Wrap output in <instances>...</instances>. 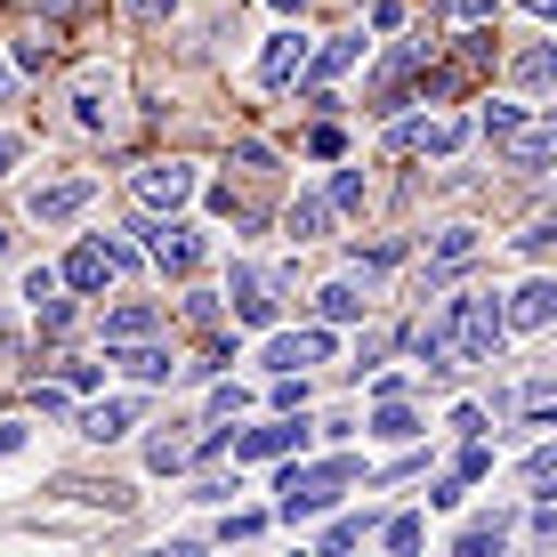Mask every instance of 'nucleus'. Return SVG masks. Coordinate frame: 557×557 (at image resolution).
<instances>
[{
  "label": "nucleus",
  "instance_id": "f257e3e1",
  "mask_svg": "<svg viewBox=\"0 0 557 557\" xmlns=\"http://www.w3.org/2000/svg\"><path fill=\"white\" fill-rule=\"evenodd\" d=\"M436 323H445V339H453V363H493V356H502V339H509V307L493 292L445 299V307H436Z\"/></svg>",
  "mask_w": 557,
  "mask_h": 557
},
{
  "label": "nucleus",
  "instance_id": "f03ea898",
  "mask_svg": "<svg viewBox=\"0 0 557 557\" xmlns=\"http://www.w3.org/2000/svg\"><path fill=\"white\" fill-rule=\"evenodd\" d=\"M363 476V460H315V469H283V517H315L323 502H332L339 485H356Z\"/></svg>",
  "mask_w": 557,
  "mask_h": 557
},
{
  "label": "nucleus",
  "instance_id": "7ed1b4c3",
  "mask_svg": "<svg viewBox=\"0 0 557 557\" xmlns=\"http://www.w3.org/2000/svg\"><path fill=\"white\" fill-rule=\"evenodd\" d=\"M129 195H138V210H178L195 195V162H146L138 178H129Z\"/></svg>",
  "mask_w": 557,
  "mask_h": 557
},
{
  "label": "nucleus",
  "instance_id": "20e7f679",
  "mask_svg": "<svg viewBox=\"0 0 557 557\" xmlns=\"http://www.w3.org/2000/svg\"><path fill=\"white\" fill-rule=\"evenodd\" d=\"M219 445H235V460H283V453H299V445H307V429H299L292 412H283V420H267V429L219 436Z\"/></svg>",
  "mask_w": 557,
  "mask_h": 557
},
{
  "label": "nucleus",
  "instance_id": "39448f33",
  "mask_svg": "<svg viewBox=\"0 0 557 557\" xmlns=\"http://www.w3.org/2000/svg\"><path fill=\"white\" fill-rule=\"evenodd\" d=\"M307 65H315V49H307V33H275V41L259 49V82H267V89H292V82H299Z\"/></svg>",
  "mask_w": 557,
  "mask_h": 557
},
{
  "label": "nucleus",
  "instance_id": "423d86ee",
  "mask_svg": "<svg viewBox=\"0 0 557 557\" xmlns=\"http://www.w3.org/2000/svg\"><path fill=\"white\" fill-rule=\"evenodd\" d=\"M339 339L332 332H275L267 339V372H307V363H332Z\"/></svg>",
  "mask_w": 557,
  "mask_h": 557
},
{
  "label": "nucleus",
  "instance_id": "0eeeda50",
  "mask_svg": "<svg viewBox=\"0 0 557 557\" xmlns=\"http://www.w3.org/2000/svg\"><path fill=\"white\" fill-rule=\"evenodd\" d=\"M89 195H98L89 178H57V186H33L25 210H33L41 226H65V219H82V210H89Z\"/></svg>",
  "mask_w": 557,
  "mask_h": 557
},
{
  "label": "nucleus",
  "instance_id": "6e6552de",
  "mask_svg": "<svg viewBox=\"0 0 557 557\" xmlns=\"http://www.w3.org/2000/svg\"><path fill=\"white\" fill-rule=\"evenodd\" d=\"M138 235H146V251L162 259L170 275H195V267H202V235H195V226H138Z\"/></svg>",
  "mask_w": 557,
  "mask_h": 557
},
{
  "label": "nucleus",
  "instance_id": "1a4fd4ad",
  "mask_svg": "<svg viewBox=\"0 0 557 557\" xmlns=\"http://www.w3.org/2000/svg\"><path fill=\"white\" fill-rule=\"evenodd\" d=\"M542 323H557V283L533 275L525 292H509V332H542Z\"/></svg>",
  "mask_w": 557,
  "mask_h": 557
},
{
  "label": "nucleus",
  "instance_id": "9d476101",
  "mask_svg": "<svg viewBox=\"0 0 557 557\" xmlns=\"http://www.w3.org/2000/svg\"><path fill=\"white\" fill-rule=\"evenodd\" d=\"M388 146H429V153H460V146H469V122H460V113H436V122H405V129H396Z\"/></svg>",
  "mask_w": 557,
  "mask_h": 557
},
{
  "label": "nucleus",
  "instance_id": "9b49d317",
  "mask_svg": "<svg viewBox=\"0 0 557 557\" xmlns=\"http://www.w3.org/2000/svg\"><path fill=\"white\" fill-rule=\"evenodd\" d=\"M476 251H485V235H476V226H445V235L429 243V283H445L453 267H469Z\"/></svg>",
  "mask_w": 557,
  "mask_h": 557
},
{
  "label": "nucleus",
  "instance_id": "f8f14e48",
  "mask_svg": "<svg viewBox=\"0 0 557 557\" xmlns=\"http://www.w3.org/2000/svg\"><path fill=\"white\" fill-rule=\"evenodd\" d=\"M226 299H235V315H243V323H275V299H267V275H259V267H235Z\"/></svg>",
  "mask_w": 557,
  "mask_h": 557
},
{
  "label": "nucleus",
  "instance_id": "ddd939ff",
  "mask_svg": "<svg viewBox=\"0 0 557 557\" xmlns=\"http://www.w3.org/2000/svg\"><path fill=\"white\" fill-rule=\"evenodd\" d=\"M509 82H517V89H557V41H533V49H517Z\"/></svg>",
  "mask_w": 557,
  "mask_h": 557
},
{
  "label": "nucleus",
  "instance_id": "4468645a",
  "mask_svg": "<svg viewBox=\"0 0 557 557\" xmlns=\"http://www.w3.org/2000/svg\"><path fill=\"white\" fill-rule=\"evenodd\" d=\"M509 162H517V170H549V162H557V113H549L542 129H517V138H509Z\"/></svg>",
  "mask_w": 557,
  "mask_h": 557
},
{
  "label": "nucleus",
  "instance_id": "2eb2a0df",
  "mask_svg": "<svg viewBox=\"0 0 557 557\" xmlns=\"http://www.w3.org/2000/svg\"><path fill=\"white\" fill-rule=\"evenodd\" d=\"M153 323H162V315H153L146 299L113 307V315H106V348H129V339H153Z\"/></svg>",
  "mask_w": 557,
  "mask_h": 557
},
{
  "label": "nucleus",
  "instance_id": "dca6fc26",
  "mask_svg": "<svg viewBox=\"0 0 557 557\" xmlns=\"http://www.w3.org/2000/svg\"><path fill=\"white\" fill-rule=\"evenodd\" d=\"M106 122H113V82L89 73V82L73 89V129H106Z\"/></svg>",
  "mask_w": 557,
  "mask_h": 557
},
{
  "label": "nucleus",
  "instance_id": "f3484780",
  "mask_svg": "<svg viewBox=\"0 0 557 557\" xmlns=\"http://www.w3.org/2000/svg\"><path fill=\"white\" fill-rule=\"evenodd\" d=\"M129 429H138V405H129V396H113V405H98V412H89V445H113V436H129Z\"/></svg>",
  "mask_w": 557,
  "mask_h": 557
},
{
  "label": "nucleus",
  "instance_id": "a211bd4d",
  "mask_svg": "<svg viewBox=\"0 0 557 557\" xmlns=\"http://www.w3.org/2000/svg\"><path fill=\"white\" fill-rule=\"evenodd\" d=\"M129 380H170V348H153V339H129V348H113Z\"/></svg>",
  "mask_w": 557,
  "mask_h": 557
},
{
  "label": "nucleus",
  "instance_id": "6ab92c4d",
  "mask_svg": "<svg viewBox=\"0 0 557 557\" xmlns=\"http://www.w3.org/2000/svg\"><path fill=\"white\" fill-rule=\"evenodd\" d=\"M502 542H509V509L469 517V525H460V557H485V549H502Z\"/></svg>",
  "mask_w": 557,
  "mask_h": 557
},
{
  "label": "nucleus",
  "instance_id": "aec40b11",
  "mask_svg": "<svg viewBox=\"0 0 557 557\" xmlns=\"http://www.w3.org/2000/svg\"><path fill=\"white\" fill-rule=\"evenodd\" d=\"M283 226H292V243H315L323 226H332V202H323V195H299L292 210H283Z\"/></svg>",
  "mask_w": 557,
  "mask_h": 557
},
{
  "label": "nucleus",
  "instance_id": "412c9836",
  "mask_svg": "<svg viewBox=\"0 0 557 557\" xmlns=\"http://www.w3.org/2000/svg\"><path fill=\"white\" fill-rule=\"evenodd\" d=\"M315 315H323V323H356V315H363V292H356V283H323V292H315Z\"/></svg>",
  "mask_w": 557,
  "mask_h": 557
},
{
  "label": "nucleus",
  "instance_id": "4be33fe9",
  "mask_svg": "<svg viewBox=\"0 0 557 557\" xmlns=\"http://www.w3.org/2000/svg\"><path fill=\"white\" fill-rule=\"evenodd\" d=\"M372 436H388V445H412V436H420V420H412L405 405H396V396H380V412H372Z\"/></svg>",
  "mask_w": 557,
  "mask_h": 557
},
{
  "label": "nucleus",
  "instance_id": "5701e85b",
  "mask_svg": "<svg viewBox=\"0 0 557 557\" xmlns=\"http://www.w3.org/2000/svg\"><path fill=\"white\" fill-rule=\"evenodd\" d=\"M363 49H372V41H356V33H348V41H332V49L315 57V82H339L348 65H363Z\"/></svg>",
  "mask_w": 557,
  "mask_h": 557
},
{
  "label": "nucleus",
  "instance_id": "b1692460",
  "mask_svg": "<svg viewBox=\"0 0 557 557\" xmlns=\"http://www.w3.org/2000/svg\"><path fill=\"white\" fill-rule=\"evenodd\" d=\"M517 129H525V106H485V138L493 146H509Z\"/></svg>",
  "mask_w": 557,
  "mask_h": 557
},
{
  "label": "nucleus",
  "instance_id": "393cba45",
  "mask_svg": "<svg viewBox=\"0 0 557 557\" xmlns=\"http://www.w3.org/2000/svg\"><path fill=\"white\" fill-rule=\"evenodd\" d=\"M146 469H186V436H153V445H146Z\"/></svg>",
  "mask_w": 557,
  "mask_h": 557
},
{
  "label": "nucleus",
  "instance_id": "a878e982",
  "mask_svg": "<svg viewBox=\"0 0 557 557\" xmlns=\"http://www.w3.org/2000/svg\"><path fill=\"white\" fill-rule=\"evenodd\" d=\"M420 533H429L420 517H388V533H380V542H388V549H420Z\"/></svg>",
  "mask_w": 557,
  "mask_h": 557
},
{
  "label": "nucleus",
  "instance_id": "bb28decb",
  "mask_svg": "<svg viewBox=\"0 0 557 557\" xmlns=\"http://www.w3.org/2000/svg\"><path fill=\"white\" fill-rule=\"evenodd\" d=\"M332 210H363V178H356V170H339V178H332Z\"/></svg>",
  "mask_w": 557,
  "mask_h": 557
},
{
  "label": "nucleus",
  "instance_id": "cd10ccee",
  "mask_svg": "<svg viewBox=\"0 0 557 557\" xmlns=\"http://www.w3.org/2000/svg\"><path fill=\"white\" fill-rule=\"evenodd\" d=\"M33 315H41V332L57 339V332H65V323H73V299H41V307H33Z\"/></svg>",
  "mask_w": 557,
  "mask_h": 557
},
{
  "label": "nucleus",
  "instance_id": "c85d7f7f",
  "mask_svg": "<svg viewBox=\"0 0 557 557\" xmlns=\"http://www.w3.org/2000/svg\"><path fill=\"white\" fill-rule=\"evenodd\" d=\"M57 283H65L57 267H33V275H25V299H33V307H41V299H57Z\"/></svg>",
  "mask_w": 557,
  "mask_h": 557
},
{
  "label": "nucleus",
  "instance_id": "c756f323",
  "mask_svg": "<svg viewBox=\"0 0 557 557\" xmlns=\"http://www.w3.org/2000/svg\"><path fill=\"white\" fill-rule=\"evenodd\" d=\"M186 502H235V476H195V493Z\"/></svg>",
  "mask_w": 557,
  "mask_h": 557
},
{
  "label": "nucleus",
  "instance_id": "7c9ffc66",
  "mask_svg": "<svg viewBox=\"0 0 557 557\" xmlns=\"http://www.w3.org/2000/svg\"><path fill=\"white\" fill-rule=\"evenodd\" d=\"M356 542H363V517H339V525L323 533V549H356Z\"/></svg>",
  "mask_w": 557,
  "mask_h": 557
},
{
  "label": "nucleus",
  "instance_id": "2f4dec72",
  "mask_svg": "<svg viewBox=\"0 0 557 557\" xmlns=\"http://www.w3.org/2000/svg\"><path fill=\"white\" fill-rule=\"evenodd\" d=\"M129 16H138V25H162V16H178V0H129Z\"/></svg>",
  "mask_w": 557,
  "mask_h": 557
},
{
  "label": "nucleus",
  "instance_id": "473e14b6",
  "mask_svg": "<svg viewBox=\"0 0 557 557\" xmlns=\"http://www.w3.org/2000/svg\"><path fill=\"white\" fill-rule=\"evenodd\" d=\"M493 16V0H453V25H485Z\"/></svg>",
  "mask_w": 557,
  "mask_h": 557
},
{
  "label": "nucleus",
  "instance_id": "72a5a7b5",
  "mask_svg": "<svg viewBox=\"0 0 557 557\" xmlns=\"http://www.w3.org/2000/svg\"><path fill=\"white\" fill-rule=\"evenodd\" d=\"M517 243H525V251H542V243H557V219H533V226H525Z\"/></svg>",
  "mask_w": 557,
  "mask_h": 557
},
{
  "label": "nucleus",
  "instance_id": "f704fd0d",
  "mask_svg": "<svg viewBox=\"0 0 557 557\" xmlns=\"http://www.w3.org/2000/svg\"><path fill=\"white\" fill-rule=\"evenodd\" d=\"M9 453H25V420H0V460Z\"/></svg>",
  "mask_w": 557,
  "mask_h": 557
},
{
  "label": "nucleus",
  "instance_id": "c9c22d12",
  "mask_svg": "<svg viewBox=\"0 0 557 557\" xmlns=\"http://www.w3.org/2000/svg\"><path fill=\"white\" fill-rule=\"evenodd\" d=\"M525 476H542V485H549V476H557V445H549V453H533V460H525Z\"/></svg>",
  "mask_w": 557,
  "mask_h": 557
},
{
  "label": "nucleus",
  "instance_id": "e433bc0d",
  "mask_svg": "<svg viewBox=\"0 0 557 557\" xmlns=\"http://www.w3.org/2000/svg\"><path fill=\"white\" fill-rule=\"evenodd\" d=\"M9 89H16V57H0V106H9Z\"/></svg>",
  "mask_w": 557,
  "mask_h": 557
},
{
  "label": "nucleus",
  "instance_id": "4c0bfd02",
  "mask_svg": "<svg viewBox=\"0 0 557 557\" xmlns=\"http://www.w3.org/2000/svg\"><path fill=\"white\" fill-rule=\"evenodd\" d=\"M9 162H16V138H9V129H0V178H9Z\"/></svg>",
  "mask_w": 557,
  "mask_h": 557
},
{
  "label": "nucleus",
  "instance_id": "58836bf2",
  "mask_svg": "<svg viewBox=\"0 0 557 557\" xmlns=\"http://www.w3.org/2000/svg\"><path fill=\"white\" fill-rule=\"evenodd\" d=\"M267 9H283V16H299V9H307V0H267Z\"/></svg>",
  "mask_w": 557,
  "mask_h": 557
},
{
  "label": "nucleus",
  "instance_id": "ea45409f",
  "mask_svg": "<svg viewBox=\"0 0 557 557\" xmlns=\"http://www.w3.org/2000/svg\"><path fill=\"white\" fill-rule=\"evenodd\" d=\"M525 9H533V16H557V0H525Z\"/></svg>",
  "mask_w": 557,
  "mask_h": 557
},
{
  "label": "nucleus",
  "instance_id": "a19ab883",
  "mask_svg": "<svg viewBox=\"0 0 557 557\" xmlns=\"http://www.w3.org/2000/svg\"><path fill=\"white\" fill-rule=\"evenodd\" d=\"M0 251H9V235H0Z\"/></svg>",
  "mask_w": 557,
  "mask_h": 557
}]
</instances>
